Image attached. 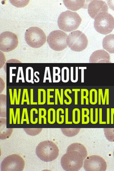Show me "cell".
<instances>
[{
    "mask_svg": "<svg viewBox=\"0 0 114 171\" xmlns=\"http://www.w3.org/2000/svg\"><path fill=\"white\" fill-rule=\"evenodd\" d=\"M82 19L75 12L67 10L62 12L57 20L59 28L65 32L76 30L82 22Z\"/></svg>",
    "mask_w": 114,
    "mask_h": 171,
    "instance_id": "cell-1",
    "label": "cell"
},
{
    "mask_svg": "<svg viewBox=\"0 0 114 171\" xmlns=\"http://www.w3.org/2000/svg\"><path fill=\"white\" fill-rule=\"evenodd\" d=\"M36 154L40 160L45 162H50L57 159L59 155L57 146L52 141H42L37 146Z\"/></svg>",
    "mask_w": 114,
    "mask_h": 171,
    "instance_id": "cell-2",
    "label": "cell"
},
{
    "mask_svg": "<svg viewBox=\"0 0 114 171\" xmlns=\"http://www.w3.org/2000/svg\"><path fill=\"white\" fill-rule=\"evenodd\" d=\"M84 158L81 154L74 151H67L62 155L61 164L65 171H77L80 170L84 165Z\"/></svg>",
    "mask_w": 114,
    "mask_h": 171,
    "instance_id": "cell-3",
    "label": "cell"
},
{
    "mask_svg": "<svg viewBox=\"0 0 114 171\" xmlns=\"http://www.w3.org/2000/svg\"><path fill=\"white\" fill-rule=\"evenodd\" d=\"M94 27L100 34L103 35L110 34L114 29V18L108 12H101L94 19Z\"/></svg>",
    "mask_w": 114,
    "mask_h": 171,
    "instance_id": "cell-4",
    "label": "cell"
},
{
    "mask_svg": "<svg viewBox=\"0 0 114 171\" xmlns=\"http://www.w3.org/2000/svg\"><path fill=\"white\" fill-rule=\"evenodd\" d=\"M25 39L30 47L37 49L42 46L46 43V37L44 32L40 28L32 27L26 30Z\"/></svg>",
    "mask_w": 114,
    "mask_h": 171,
    "instance_id": "cell-5",
    "label": "cell"
},
{
    "mask_svg": "<svg viewBox=\"0 0 114 171\" xmlns=\"http://www.w3.org/2000/svg\"><path fill=\"white\" fill-rule=\"evenodd\" d=\"M67 44L75 52H81L87 48L88 40L86 35L79 30L73 31L68 36Z\"/></svg>",
    "mask_w": 114,
    "mask_h": 171,
    "instance_id": "cell-6",
    "label": "cell"
},
{
    "mask_svg": "<svg viewBox=\"0 0 114 171\" xmlns=\"http://www.w3.org/2000/svg\"><path fill=\"white\" fill-rule=\"evenodd\" d=\"M68 36L63 31H53L48 35L47 41L51 49L56 51H61L68 47L67 40Z\"/></svg>",
    "mask_w": 114,
    "mask_h": 171,
    "instance_id": "cell-7",
    "label": "cell"
},
{
    "mask_svg": "<svg viewBox=\"0 0 114 171\" xmlns=\"http://www.w3.org/2000/svg\"><path fill=\"white\" fill-rule=\"evenodd\" d=\"M25 163L21 155L12 154L4 158L1 165L2 171H21L24 170Z\"/></svg>",
    "mask_w": 114,
    "mask_h": 171,
    "instance_id": "cell-8",
    "label": "cell"
},
{
    "mask_svg": "<svg viewBox=\"0 0 114 171\" xmlns=\"http://www.w3.org/2000/svg\"><path fill=\"white\" fill-rule=\"evenodd\" d=\"M18 36L13 32L6 31L0 35V50L9 52L16 49L18 45Z\"/></svg>",
    "mask_w": 114,
    "mask_h": 171,
    "instance_id": "cell-9",
    "label": "cell"
},
{
    "mask_svg": "<svg viewBox=\"0 0 114 171\" xmlns=\"http://www.w3.org/2000/svg\"><path fill=\"white\" fill-rule=\"evenodd\" d=\"M83 167L87 171H104L107 170V164L101 157L93 155L86 158Z\"/></svg>",
    "mask_w": 114,
    "mask_h": 171,
    "instance_id": "cell-10",
    "label": "cell"
},
{
    "mask_svg": "<svg viewBox=\"0 0 114 171\" xmlns=\"http://www.w3.org/2000/svg\"><path fill=\"white\" fill-rule=\"evenodd\" d=\"M108 10L107 3L102 1H91L88 6L89 14L94 19L99 14L103 12H108Z\"/></svg>",
    "mask_w": 114,
    "mask_h": 171,
    "instance_id": "cell-11",
    "label": "cell"
},
{
    "mask_svg": "<svg viewBox=\"0 0 114 171\" xmlns=\"http://www.w3.org/2000/svg\"><path fill=\"white\" fill-rule=\"evenodd\" d=\"M90 63H110V54L107 51L100 49L94 51L92 54L90 58Z\"/></svg>",
    "mask_w": 114,
    "mask_h": 171,
    "instance_id": "cell-12",
    "label": "cell"
},
{
    "mask_svg": "<svg viewBox=\"0 0 114 171\" xmlns=\"http://www.w3.org/2000/svg\"><path fill=\"white\" fill-rule=\"evenodd\" d=\"M103 49L110 54H114V34L106 36L102 41Z\"/></svg>",
    "mask_w": 114,
    "mask_h": 171,
    "instance_id": "cell-13",
    "label": "cell"
},
{
    "mask_svg": "<svg viewBox=\"0 0 114 171\" xmlns=\"http://www.w3.org/2000/svg\"><path fill=\"white\" fill-rule=\"evenodd\" d=\"M1 133L0 138L4 140L10 138L13 133V128H7V119L6 118H1Z\"/></svg>",
    "mask_w": 114,
    "mask_h": 171,
    "instance_id": "cell-14",
    "label": "cell"
},
{
    "mask_svg": "<svg viewBox=\"0 0 114 171\" xmlns=\"http://www.w3.org/2000/svg\"><path fill=\"white\" fill-rule=\"evenodd\" d=\"M64 5L68 10L76 11L85 7V1H63Z\"/></svg>",
    "mask_w": 114,
    "mask_h": 171,
    "instance_id": "cell-15",
    "label": "cell"
},
{
    "mask_svg": "<svg viewBox=\"0 0 114 171\" xmlns=\"http://www.w3.org/2000/svg\"><path fill=\"white\" fill-rule=\"evenodd\" d=\"M74 151L82 155L84 160L87 156V152L86 147L80 143H75L70 144L67 148V151Z\"/></svg>",
    "mask_w": 114,
    "mask_h": 171,
    "instance_id": "cell-16",
    "label": "cell"
},
{
    "mask_svg": "<svg viewBox=\"0 0 114 171\" xmlns=\"http://www.w3.org/2000/svg\"><path fill=\"white\" fill-rule=\"evenodd\" d=\"M62 132L65 136L68 137L76 136L79 133L80 128H61Z\"/></svg>",
    "mask_w": 114,
    "mask_h": 171,
    "instance_id": "cell-17",
    "label": "cell"
},
{
    "mask_svg": "<svg viewBox=\"0 0 114 171\" xmlns=\"http://www.w3.org/2000/svg\"><path fill=\"white\" fill-rule=\"evenodd\" d=\"M6 95L1 94V117H7V110H6Z\"/></svg>",
    "mask_w": 114,
    "mask_h": 171,
    "instance_id": "cell-18",
    "label": "cell"
},
{
    "mask_svg": "<svg viewBox=\"0 0 114 171\" xmlns=\"http://www.w3.org/2000/svg\"><path fill=\"white\" fill-rule=\"evenodd\" d=\"M56 121V112L54 108H50L48 111V123L53 124L55 123Z\"/></svg>",
    "mask_w": 114,
    "mask_h": 171,
    "instance_id": "cell-19",
    "label": "cell"
},
{
    "mask_svg": "<svg viewBox=\"0 0 114 171\" xmlns=\"http://www.w3.org/2000/svg\"><path fill=\"white\" fill-rule=\"evenodd\" d=\"M104 131L108 140L114 142V128H104Z\"/></svg>",
    "mask_w": 114,
    "mask_h": 171,
    "instance_id": "cell-20",
    "label": "cell"
},
{
    "mask_svg": "<svg viewBox=\"0 0 114 171\" xmlns=\"http://www.w3.org/2000/svg\"><path fill=\"white\" fill-rule=\"evenodd\" d=\"M80 111L78 108H74L72 111V122L76 124L80 122Z\"/></svg>",
    "mask_w": 114,
    "mask_h": 171,
    "instance_id": "cell-21",
    "label": "cell"
},
{
    "mask_svg": "<svg viewBox=\"0 0 114 171\" xmlns=\"http://www.w3.org/2000/svg\"><path fill=\"white\" fill-rule=\"evenodd\" d=\"M24 130L27 134L34 136H37L41 133L42 128H24Z\"/></svg>",
    "mask_w": 114,
    "mask_h": 171,
    "instance_id": "cell-22",
    "label": "cell"
},
{
    "mask_svg": "<svg viewBox=\"0 0 114 171\" xmlns=\"http://www.w3.org/2000/svg\"><path fill=\"white\" fill-rule=\"evenodd\" d=\"M90 111L88 109L86 108H82V124H85V118H86L87 124H88L90 121V118L88 116L90 115Z\"/></svg>",
    "mask_w": 114,
    "mask_h": 171,
    "instance_id": "cell-23",
    "label": "cell"
},
{
    "mask_svg": "<svg viewBox=\"0 0 114 171\" xmlns=\"http://www.w3.org/2000/svg\"><path fill=\"white\" fill-rule=\"evenodd\" d=\"M39 124H42V118L43 119L44 124H46V118L45 116L46 115V111L45 108H43V114L42 115V108H39Z\"/></svg>",
    "mask_w": 114,
    "mask_h": 171,
    "instance_id": "cell-24",
    "label": "cell"
},
{
    "mask_svg": "<svg viewBox=\"0 0 114 171\" xmlns=\"http://www.w3.org/2000/svg\"><path fill=\"white\" fill-rule=\"evenodd\" d=\"M12 5L17 7H24L27 5L29 2V1H10Z\"/></svg>",
    "mask_w": 114,
    "mask_h": 171,
    "instance_id": "cell-25",
    "label": "cell"
},
{
    "mask_svg": "<svg viewBox=\"0 0 114 171\" xmlns=\"http://www.w3.org/2000/svg\"><path fill=\"white\" fill-rule=\"evenodd\" d=\"M26 99V102H27V105H30L28 92L27 89H24L23 90L22 98L21 104L23 105L25 102V100Z\"/></svg>",
    "mask_w": 114,
    "mask_h": 171,
    "instance_id": "cell-26",
    "label": "cell"
},
{
    "mask_svg": "<svg viewBox=\"0 0 114 171\" xmlns=\"http://www.w3.org/2000/svg\"><path fill=\"white\" fill-rule=\"evenodd\" d=\"M25 116L26 121L27 124H30L28 114V109L27 108H23L22 115L21 124H23L24 122V117Z\"/></svg>",
    "mask_w": 114,
    "mask_h": 171,
    "instance_id": "cell-27",
    "label": "cell"
},
{
    "mask_svg": "<svg viewBox=\"0 0 114 171\" xmlns=\"http://www.w3.org/2000/svg\"><path fill=\"white\" fill-rule=\"evenodd\" d=\"M68 92L70 94H72V92L71 89H67L65 90L64 92V94L65 97L68 98V100H69V102H67V100H64V102L65 104H66V105H70L72 103V98L70 97L69 96L68 94Z\"/></svg>",
    "mask_w": 114,
    "mask_h": 171,
    "instance_id": "cell-28",
    "label": "cell"
},
{
    "mask_svg": "<svg viewBox=\"0 0 114 171\" xmlns=\"http://www.w3.org/2000/svg\"><path fill=\"white\" fill-rule=\"evenodd\" d=\"M37 111L38 112V110L36 108H33L31 109L30 111V121L31 124H37L38 122V118H35V121H34V112Z\"/></svg>",
    "mask_w": 114,
    "mask_h": 171,
    "instance_id": "cell-29",
    "label": "cell"
},
{
    "mask_svg": "<svg viewBox=\"0 0 114 171\" xmlns=\"http://www.w3.org/2000/svg\"><path fill=\"white\" fill-rule=\"evenodd\" d=\"M12 119H13V124H17V119H16L15 116L13 108H10V124H12Z\"/></svg>",
    "mask_w": 114,
    "mask_h": 171,
    "instance_id": "cell-30",
    "label": "cell"
},
{
    "mask_svg": "<svg viewBox=\"0 0 114 171\" xmlns=\"http://www.w3.org/2000/svg\"><path fill=\"white\" fill-rule=\"evenodd\" d=\"M54 91V89H47V105H54V102H50V98H53L54 96L50 95V92Z\"/></svg>",
    "mask_w": 114,
    "mask_h": 171,
    "instance_id": "cell-31",
    "label": "cell"
},
{
    "mask_svg": "<svg viewBox=\"0 0 114 171\" xmlns=\"http://www.w3.org/2000/svg\"><path fill=\"white\" fill-rule=\"evenodd\" d=\"M18 96H17V89H14V92L13 94V105L15 104V101L16 104L18 105Z\"/></svg>",
    "mask_w": 114,
    "mask_h": 171,
    "instance_id": "cell-32",
    "label": "cell"
},
{
    "mask_svg": "<svg viewBox=\"0 0 114 171\" xmlns=\"http://www.w3.org/2000/svg\"><path fill=\"white\" fill-rule=\"evenodd\" d=\"M72 91L75 92V105L78 104V92L80 91L79 89H73Z\"/></svg>",
    "mask_w": 114,
    "mask_h": 171,
    "instance_id": "cell-33",
    "label": "cell"
},
{
    "mask_svg": "<svg viewBox=\"0 0 114 171\" xmlns=\"http://www.w3.org/2000/svg\"><path fill=\"white\" fill-rule=\"evenodd\" d=\"M65 124H72V122L68 121V109L65 108Z\"/></svg>",
    "mask_w": 114,
    "mask_h": 171,
    "instance_id": "cell-34",
    "label": "cell"
},
{
    "mask_svg": "<svg viewBox=\"0 0 114 171\" xmlns=\"http://www.w3.org/2000/svg\"><path fill=\"white\" fill-rule=\"evenodd\" d=\"M99 124H106L107 122H103L102 121V108H100L99 109Z\"/></svg>",
    "mask_w": 114,
    "mask_h": 171,
    "instance_id": "cell-35",
    "label": "cell"
},
{
    "mask_svg": "<svg viewBox=\"0 0 114 171\" xmlns=\"http://www.w3.org/2000/svg\"><path fill=\"white\" fill-rule=\"evenodd\" d=\"M34 89H31V103L30 104L31 105H37L38 104V103L37 102H34Z\"/></svg>",
    "mask_w": 114,
    "mask_h": 171,
    "instance_id": "cell-36",
    "label": "cell"
},
{
    "mask_svg": "<svg viewBox=\"0 0 114 171\" xmlns=\"http://www.w3.org/2000/svg\"><path fill=\"white\" fill-rule=\"evenodd\" d=\"M62 108H59L58 109L57 111V124H60V118H59V115H60V111H61Z\"/></svg>",
    "mask_w": 114,
    "mask_h": 171,
    "instance_id": "cell-37",
    "label": "cell"
},
{
    "mask_svg": "<svg viewBox=\"0 0 114 171\" xmlns=\"http://www.w3.org/2000/svg\"><path fill=\"white\" fill-rule=\"evenodd\" d=\"M81 105H84V99H85V96H84V91L83 89H81Z\"/></svg>",
    "mask_w": 114,
    "mask_h": 171,
    "instance_id": "cell-38",
    "label": "cell"
},
{
    "mask_svg": "<svg viewBox=\"0 0 114 171\" xmlns=\"http://www.w3.org/2000/svg\"><path fill=\"white\" fill-rule=\"evenodd\" d=\"M107 2L110 8L114 11V1H107Z\"/></svg>",
    "mask_w": 114,
    "mask_h": 171,
    "instance_id": "cell-39",
    "label": "cell"
},
{
    "mask_svg": "<svg viewBox=\"0 0 114 171\" xmlns=\"http://www.w3.org/2000/svg\"><path fill=\"white\" fill-rule=\"evenodd\" d=\"M42 89H38V105H41V92Z\"/></svg>",
    "mask_w": 114,
    "mask_h": 171,
    "instance_id": "cell-40",
    "label": "cell"
},
{
    "mask_svg": "<svg viewBox=\"0 0 114 171\" xmlns=\"http://www.w3.org/2000/svg\"><path fill=\"white\" fill-rule=\"evenodd\" d=\"M42 92H43V102H42L41 105H44L46 103V92L45 91V89H42Z\"/></svg>",
    "mask_w": 114,
    "mask_h": 171,
    "instance_id": "cell-41",
    "label": "cell"
},
{
    "mask_svg": "<svg viewBox=\"0 0 114 171\" xmlns=\"http://www.w3.org/2000/svg\"><path fill=\"white\" fill-rule=\"evenodd\" d=\"M98 121V109L96 108L95 110V121H94L93 124H95L97 123Z\"/></svg>",
    "mask_w": 114,
    "mask_h": 171,
    "instance_id": "cell-42",
    "label": "cell"
},
{
    "mask_svg": "<svg viewBox=\"0 0 114 171\" xmlns=\"http://www.w3.org/2000/svg\"><path fill=\"white\" fill-rule=\"evenodd\" d=\"M93 91L95 94V100L94 102H93V105H96L97 102V90L95 89H93Z\"/></svg>",
    "mask_w": 114,
    "mask_h": 171,
    "instance_id": "cell-43",
    "label": "cell"
},
{
    "mask_svg": "<svg viewBox=\"0 0 114 171\" xmlns=\"http://www.w3.org/2000/svg\"><path fill=\"white\" fill-rule=\"evenodd\" d=\"M16 111L17 112V114H18V118H17V124H21L20 122V109L19 108H17L16 109Z\"/></svg>",
    "mask_w": 114,
    "mask_h": 171,
    "instance_id": "cell-44",
    "label": "cell"
},
{
    "mask_svg": "<svg viewBox=\"0 0 114 171\" xmlns=\"http://www.w3.org/2000/svg\"><path fill=\"white\" fill-rule=\"evenodd\" d=\"M93 89H91L90 90V104H92V105H93Z\"/></svg>",
    "mask_w": 114,
    "mask_h": 171,
    "instance_id": "cell-45",
    "label": "cell"
},
{
    "mask_svg": "<svg viewBox=\"0 0 114 171\" xmlns=\"http://www.w3.org/2000/svg\"><path fill=\"white\" fill-rule=\"evenodd\" d=\"M93 108H90V121L92 124L93 123Z\"/></svg>",
    "mask_w": 114,
    "mask_h": 171,
    "instance_id": "cell-46",
    "label": "cell"
},
{
    "mask_svg": "<svg viewBox=\"0 0 114 171\" xmlns=\"http://www.w3.org/2000/svg\"><path fill=\"white\" fill-rule=\"evenodd\" d=\"M9 90V93H10V104L11 105H13V97L12 96L13 94H12V89H10Z\"/></svg>",
    "mask_w": 114,
    "mask_h": 171,
    "instance_id": "cell-47",
    "label": "cell"
},
{
    "mask_svg": "<svg viewBox=\"0 0 114 171\" xmlns=\"http://www.w3.org/2000/svg\"><path fill=\"white\" fill-rule=\"evenodd\" d=\"M110 108H107V124H110Z\"/></svg>",
    "mask_w": 114,
    "mask_h": 171,
    "instance_id": "cell-48",
    "label": "cell"
},
{
    "mask_svg": "<svg viewBox=\"0 0 114 171\" xmlns=\"http://www.w3.org/2000/svg\"><path fill=\"white\" fill-rule=\"evenodd\" d=\"M63 89H61V102L60 103L61 105H63Z\"/></svg>",
    "mask_w": 114,
    "mask_h": 171,
    "instance_id": "cell-49",
    "label": "cell"
},
{
    "mask_svg": "<svg viewBox=\"0 0 114 171\" xmlns=\"http://www.w3.org/2000/svg\"><path fill=\"white\" fill-rule=\"evenodd\" d=\"M103 91L102 89H99V104L101 105V92Z\"/></svg>",
    "mask_w": 114,
    "mask_h": 171,
    "instance_id": "cell-50",
    "label": "cell"
},
{
    "mask_svg": "<svg viewBox=\"0 0 114 171\" xmlns=\"http://www.w3.org/2000/svg\"><path fill=\"white\" fill-rule=\"evenodd\" d=\"M59 89H55V104L56 105H57L58 104V100H57V97H58V91Z\"/></svg>",
    "mask_w": 114,
    "mask_h": 171,
    "instance_id": "cell-51",
    "label": "cell"
},
{
    "mask_svg": "<svg viewBox=\"0 0 114 171\" xmlns=\"http://www.w3.org/2000/svg\"><path fill=\"white\" fill-rule=\"evenodd\" d=\"M30 69L31 70V80H30V82H32V83H34V82H33V70L32 67H30Z\"/></svg>",
    "mask_w": 114,
    "mask_h": 171,
    "instance_id": "cell-52",
    "label": "cell"
},
{
    "mask_svg": "<svg viewBox=\"0 0 114 171\" xmlns=\"http://www.w3.org/2000/svg\"><path fill=\"white\" fill-rule=\"evenodd\" d=\"M107 89H105V92L104 102H103V103H102V105H105L106 97H107Z\"/></svg>",
    "mask_w": 114,
    "mask_h": 171,
    "instance_id": "cell-53",
    "label": "cell"
},
{
    "mask_svg": "<svg viewBox=\"0 0 114 171\" xmlns=\"http://www.w3.org/2000/svg\"><path fill=\"white\" fill-rule=\"evenodd\" d=\"M114 108H111V124H113V112Z\"/></svg>",
    "mask_w": 114,
    "mask_h": 171,
    "instance_id": "cell-54",
    "label": "cell"
},
{
    "mask_svg": "<svg viewBox=\"0 0 114 171\" xmlns=\"http://www.w3.org/2000/svg\"><path fill=\"white\" fill-rule=\"evenodd\" d=\"M109 89H107V94L106 100H107V105H109Z\"/></svg>",
    "mask_w": 114,
    "mask_h": 171,
    "instance_id": "cell-55",
    "label": "cell"
},
{
    "mask_svg": "<svg viewBox=\"0 0 114 171\" xmlns=\"http://www.w3.org/2000/svg\"><path fill=\"white\" fill-rule=\"evenodd\" d=\"M58 97L59 98V102L60 103L61 102V97L60 93H59V90L58 91Z\"/></svg>",
    "mask_w": 114,
    "mask_h": 171,
    "instance_id": "cell-56",
    "label": "cell"
},
{
    "mask_svg": "<svg viewBox=\"0 0 114 171\" xmlns=\"http://www.w3.org/2000/svg\"><path fill=\"white\" fill-rule=\"evenodd\" d=\"M101 101H102V103H103V102H104V96H103V91L101 92Z\"/></svg>",
    "mask_w": 114,
    "mask_h": 171,
    "instance_id": "cell-57",
    "label": "cell"
},
{
    "mask_svg": "<svg viewBox=\"0 0 114 171\" xmlns=\"http://www.w3.org/2000/svg\"><path fill=\"white\" fill-rule=\"evenodd\" d=\"M86 102V105H89V99L88 98L86 97L85 98Z\"/></svg>",
    "mask_w": 114,
    "mask_h": 171,
    "instance_id": "cell-58",
    "label": "cell"
},
{
    "mask_svg": "<svg viewBox=\"0 0 114 171\" xmlns=\"http://www.w3.org/2000/svg\"><path fill=\"white\" fill-rule=\"evenodd\" d=\"M37 72H38V71H36V72H35V77L37 78L38 79V82H39V78L38 77H37L36 75V74Z\"/></svg>",
    "mask_w": 114,
    "mask_h": 171,
    "instance_id": "cell-59",
    "label": "cell"
},
{
    "mask_svg": "<svg viewBox=\"0 0 114 171\" xmlns=\"http://www.w3.org/2000/svg\"><path fill=\"white\" fill-rule=\"evenodd\" d=\"M113 155H114V152H113Z\"/></svg>",
    "mask_w": 114,
    "mask_h": 171,
    "instance_id": "cell-60",
    "label": "cell"
}]
</instances>
